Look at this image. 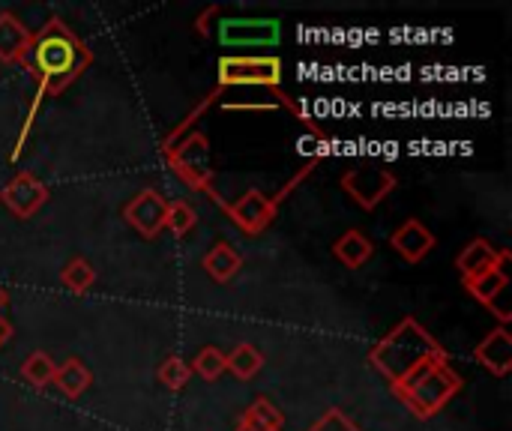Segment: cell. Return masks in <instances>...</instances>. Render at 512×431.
I'll return each instance as SVG.
<instances>
[{
    "label": "cell",
    "mask_w": 512,
    "mask_h": 431,
    "mask_svg": "<svg viewBox=\"0 0 512 431\" xmlns=\"http://www.w3.org/2000/svg\"><path fill=\"white\" fill-rule=\"evenodd\" d=\"M165 213H168V201L153 192V189H141L126 207H123V219L144 237V240H156L165 231Z\"/></svg>",
    "instance_id": "9c48e42d"
},
{
    "label": "cell",
    "mask_w": 512,
    "mask_h": 431,
    "mask_svg": "<svg viewBox=\"0 0 512 431\" xmlns=\"http://www.w3.org/2000/svg\"><path fill=\"white\" fill-rule=\"evenodd\" d=\"M165 156H168L171 171H174L180 180H186L192 189L207 192L219 207L225 204V201L219 198V192L213 189V168H210V141H207V135L189 132V135H183L174 147H168Z\"/></svg>",
    "instance_id": "5b68a950"
},
{
    "label": "cell",
    "mask_w": 512,
    "mask_h": 431,
    "mask_svg": "<svg viewBox=\"0 0 512 431\" xmlns=\"http://www.w3.org/2000/svg\"><path fill=\"white\" fill-rule=\"evenodd\" d=\"M465 285H468V291H471L483 306H489V312H495V315L501 318V327L510 324L512 312L510 306H507V285H510V279H507L504 267H501V270H492V273H486V276H480V279H474V282H465Z\"/></svg>",
    "instance_id": "7c38bea8"
},
{
    "label": "cell",
    "mask_w": 512,
    "mask_h": 431,
    "mask_svg": "<svg viewBox=\"0 0 512 431\" xmlns=\"http://www.w3.org/2000/svg\"><path fill=\"white\" fill-rule=\"evenodd\" d=\"M60 282H63V288H66V291H72V294H84V291H90V288H93V282H96V270H93V264H90V261H84V258H72V261L60 270Z\"/></svg>",
    "instance_id": "7402d4cb"
},
{
    "label": "cell",
    "mask_w": 512,
    "mask_h": 431,
    "mask_svg": "<svg viewBox=\"0 0 512 431\" xmlns=\"http://www.w3.org/2000/svg\"><path fill=\"white\" fill-rule=\"evenodd\" d=\"M45 201H48V186L33 171H18L0 192V204L15 219H30L33 213L42 210Z\"/></svg>",
    "instance_id": "52a82bcc"
},
{
    "label": "cell",
    "mask_w": 512,
    "mask_h": 431,
    "mask_svg": "<svg viewBox=\"0 0 512 431\" xmlns=\"http://www.w3.org/2000/svg\"><path fill=\"white\" fill-rule=\"evenodd\" d=\"M54 384L60 387V393L66 396V399H81V393H87V387L93 384V375H90V369L81 363V360H66L63 366H57V372H54Z\"/></svg>",
    "instance_id": "ac0fdd59"
},
{
    "label": "cell",
    "mask_w": 512,
    "mask_h": 431,
    "mask_svg": "<svg viewBox=\"0 0 512 431\" xmlns=\"http://www.w3.org/2000/svg\"><path fill=\"white\" fill-rule=\"evenodd\" d=\"M279 21L270 18H222L219 21V39L225 45H273L279 42Z\"/></svg>",
    "instance_id": "30bf717a"
},
{
    "label": "cell",
    "mask_w": 512,
    "mask_h": 431,
    "mask_svg": "<svg viewBox=\"0 0 512 431\" xmlns=\"http://www.w3.org/2000/svg\"><path fill=\"white\" fill-rule=\"evenodd\" d=\"M507 261H510V252L507 249H495L489 240H480L477 237V240H471L462 249V255L456 258V267H459V273H462L465 282H474V279H480V276H486L492 270H501Z\"/></svg>",
    "instance_id": "8fae6325"
},
{
    "label": "cell",
    "mask_w": 512,
    "mask_h": 431,
    "mask_svg": "<svg viewBox=\"0 0 512 431\" xmlns=\"http://www.w3.org/2000/svg\"><path fill=\"white\" fill-rule=\"evenodd\" d=\"M189 369H192V375H198L201 381H219V378L225 375V354H222L219 348L207 345V348L198 351V357L189 363Z\"/></svg>",
    "instance_id": "603a6c76"
},
{
    "label": "cell",
    "mask_w": 512,
    "mask_h": 431,
    "mask_svg": "<svg viewBox=\"0 0 512 431\" xmlns=\"http://www.w3.org/2000/svg\"><path fill=\"white\" fill-rule=\"evenodd\" d=\"M9 336H12V324H9V321H3V315H0V348L9 342Z\"/></svg>",
    "instance_id": "4316f807"
},
{
    "label": "cell",
    "mask_w": 512,
    "mask_h": 431,
    "mask_svg": "<svg viewBox=\"0 0 512 431\" xmlns=\"http://www.w3.org/2000/svg\"><path fill=\"white\" fill-rule=\"evenodd\" d=\"M309 431H360V426L351 417H345L342 411H327L318 423L309 426Z\"/></svg>",
    "instance_id": "484cf974"
},
{
    "label": "cell",
    "mask_w": 512,
    "mask_h": 431,
    "mask_svg": "<svg viewBox=\"0 0 512 431\" xmlns=\"http://www.w3.org/2000/svg\"><path fill=\"white\" fill-rule=\"evenodd\" d=\"M93 63V54L87 48V42H81L69 24L63 18H51L48 24H42V30L30 39L27 54L21 57V66L27 69V75L36 81V96L27 108V120L18 132V141L9 153V159L15 162L27 144V135L33 129V120L42 108V102L48 96L63 93L75 78H81L87 72V66Z\"/></svg>",
    "instance_id": "6da1fadb"
},
{
    "label": "cell",
    "mask_w": 512,
    "mask_h": 431,
    "mask_svg": "<svg viewBox=\"0 0 512 431\" xmlns=\"http://www.w3.org/2000/svg\"><path fill=\"white\" fill-rule=\"evenodd\" d=\"M198 225V213L189 201H168V213H165V228L174 237H186L192 228Z\"/></svg>",
    "instance_id": "cb8c5ba5"
},
{
    "label": "cell",
    "mask_w": 512,
    "mask_h": 431,
    "mask_svg": "<svg viewBox=\"0 0 512 431\" xmlns=\"http://www.w3.org/2000/svg\"><path fill=\"white\" fill-rule=\"evenodd\" d=\"M204 270L210 273V279L213 282H219V285H225V282H231L237 273H240V267H243V258L237 255V249L231 246V243H216L207 255H204Z\"/></svg>",
    "instance_id": "e0dca14e"
},
{
    "label": "cell",
    "mask_w": 512,
    "mask_h": 431,
    "mask_svg": "<svg viewBox=\"0 0 512 431\" xmlns=\"http://www.w3.org/2000/svg\"><path fill=\"white\" fill-rule=\"evenodd\" d=\"M33 33L12 12H0V63H21Z\"/></svg>",
    "instance_id": "9a60e30c"
},
{
    "label": "cell",
    "mask_w": 512,
    "mask_h": 431,
    "mask_svg": "<svg viewBox=\"0 0 512 431\" xmlns=\"http://www.w3.org/2000/svg\"><path fill=\"white\" fill-rule=\"evenodd\" d=\"M333 255H336L348 270H360V267L369 264V258L375 255V246H372V240H369L363 231L351 228V231H345V234L333 243Z\"/></svg>",
    "instance_id": "2e32d148"
},
{
    "label": "cell",
    "mask_w": 512,
    "mask_h": 431,
    "mask_svg": "<svg viewBox=\"0 0 512 431\" xmlns=\"http://www.w3.org/2000/svg\"><path fill=\"white\" fill-rule=\"evenodd\" d=\"M390 246H393L408 264H420V261L435 249V234H432L423 222L408 219L399 231H393Z\"/></svg>",
    "instance_id": "5bb4252c"
},
{
    "label": "cell",
    "mask_w": 512,
    "mask_h": 431,
    "mask_svg": "<svg viewBox=\"0 0 512 431\" xmlns=\"http://www.w3.org/2000/svg\"><path fill=\"white\" fill-rule=\"evenodd\" d=\"M222 210L231 216V222H234L240 231H246V234H264L267 225L276 219L279 204H276L273 198H267L264 192L249 189V192H243L237 201H231V204L225 201Z\"/></svg>",
    "instance_id": "ba28073f"
},
{
    "label": "cell",
    "mask_w": 512,
    "mask_h": 431,
    "mask_svg": "<svg viewBox=\"0 0 512 431\" xmlns=\"http://www.w3.org/2000/svg\"><path fill=\"white\" fill-rule=\"evenodd\" d=\"M369 363L390 381V387L396 393L405 384H411L420 372H426L429 366H444L447 351L417 318H402L369 351Z\"/></svg>",
    "instance_id": "7a4b0ae2"
},
{
    "label": "cell",
    "mask_w": 512,
    "mask_h": 431,
    "mask_svg": "<svg viewBox=\"0 0 512 431\" xmlns=\"http://www.w3.org/2000/svg\"><path fill=\"white\" fill-rule=\"evenodd\" d=\"M6 306H9V291H6V288L0 285V312H3Z\"/></svg>",
    "instance_id": "83f0119b"
},
{
    "label": "cell",
    "mask_w": 512,
    "mask_h": 431,
    "mask_svg": "<svg viewBox=\"0 0 512 431\" xmlns=\"http://www.w3.org/2000/svg\"><path fill=\"white\" fill-rule=\"evenodd\" d=\"M159 384H165L168 390H183L186 384H189V378H192V369H189V363L186 360H180V357H168L162 366H159Z\"/></svg>",
    "instance_id": "d4e9b609"
},
{
    "label": "cell",
    "mask_w": 512,
    "mask_h": 431,
    "mask_svg": "<svg viewBox=\"0 0 512 431\" xmlns=\"http://www.w3.org/2000/svg\"><path fill=\"white\" fill-rule=\"evenodd\" d=\"M342 189L363 207L375 210L393 189H396V174L390 168H375V165H360L345 171Z\"/></svg>",
    "instance_id": "8992f818"
},
{
    "label": "cell",
    "mask_w": 512,
    "mask_h": 431,
    "mask_svg": "<svg viewBox=\"0 0 512 431\" xmlns=\"http://www.w3.org/2000/svg\"><path fill=\"white\" fill-rule=\"evenodd\" d=\"M474 360L489 369L495 378H507L512 372V336L507 327L492 330L477 348H474Z\"/></svg>",
    "instance_id": "4fadbf2b"
},
{
    "label": "cell",
    "mask_w": 512,
    "mask_h": 431,
    "mask_svg": "<svg viewBox=\"0 0 512 431\" xmlns=\"http://www.w3.org/2000/svg\"><path fill=\"white\" fill-rule=\"evenodd\" d=\"M234 431H252V429H246V426H237V429Z\"/></svg>",
    "instance_id": "f1b7e54d"
},
{
    "label": "cell",
    "mask_w": 512,
    "mask_h": 431,
    "mask_svg": "<svg viewBox=\"0 0 512 431\" xmlns=\"http://www.w3.org/2000/svg\"><path fill=\"white\" fill-rule=\"evenodd\" d=\"M54 372H57V363H54L45 351H33V354L21 363V378H24L30 387H36V390L54 384Z\"/></svg>",
    "instance_id": "44dd1931"
},
{
    "label": "cell",
    "mask_w": 512,
    "mask_h": 431,
    "mask_svg": "<svg viewBox=\"0 0 512 431\" xmlns=\"http://www.w3.org/2000/svg\"><path fill=\"white\" fill-rule=\"evenodd\" d=\"M240 426L252 431H282L285 426V414L270 402V399H255L246 411H243V420Z\"/></svg>",
    "instance_id": "d6986e66"
},
{
    "label": "cell",
    "mask_w": 512,
    "mask_h": 431,
    "mask_svg": "<svg viewBox=\"0 0 512 431\" xmlns=\"http://www.w3.org/2000/svg\"><path fill=\"white\" fill-rule=\"evenodd\" d=\"M462 393V378L444 363V366H429L426 372H420L411 384H405L402 390H396V396L405 402V408L417 417V420H432L435 414H441L456 396Z\"/></svg>",
    "instance_id": "277c9868"
},
{
    "label": "cell",
    "mask_w": 512,
    "mask_h": 431,
    "mask_svg": "<svg viewBox=\"0 0 512 431\" xmlns=\"http://www.w3.org/2000/svg\"><path fill=\"white\" fill-rule=\"evenodd\" d=\"M261 366H264V354H261L255 345H249V342H240V345L225 357V372L237 375L240 381L255 378V375L261 372Z\"/></svg>",
    "instance_id": "ffe728a7"
},
{
    "label": "cell",
    "mask_w": 512,
    "mask_h": 431,
    "mask_svg": "<svg viewBox=\"0 0 512 431\" xmlns=\"http://www.w3.org/2000/svg\"><path fill=\"white\" fill-rule=\"evenodd\" d=\"M225 87H267V90H273V96L306 129H312L318 138H324V129L315 126V120L291 96H285V90H282V60L279 57H243V54L222 57L219 60V84H216V90H225Z\"/></svg>",
    "instance_id": "3957f363"
}]
</instances>
